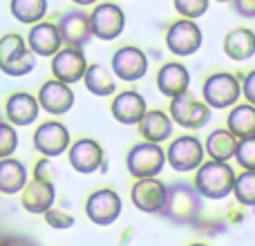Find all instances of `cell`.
<instances>
[{
	"label": "cell",
	"mask_w": 255,
	"mask_h": 246,
	"mask_svg": "<svg viewBox=\"0 0 255 246\" xmlns=\"http://www.w3.org/2000/svg\"><path fill=\"white\" fill-rule=\"evenodd\" d=\"M204 199L195 190L193 181L175 179L166 184V202L159 215L177 226H195L202 217Z\"/></svg>",
	"instance_id": "cell-1"
},
{
	"label": "cell",
	"mask_w": 255,
	"mask_h": 246,
	"mask_svg": "<svg viewBox=\"0 0 255 246\" xmlns=\"http://www.w3.org/2000/svg\"><path fill=\"white\" fill-rule=\"evenodd\" d=\"M235 175H238V172L231 168V163L208 159V161H204L202 166L195 170L193 186L202 199L220 202V199H226L233 193Z\"/></svg>",
	"instance_id": "cell-2"
},
{
	"label": "cell",
	"mask_w": 255,
	"mask_h": 246,
	"mask_svg": "<svg viewBox=\"0 0 255 246\" xmlns=\"http://www.w3.org/2000/svg\"><path fill=\"white\" fill-rule=\"evenodd\" d=\"M36 56L29 52L20 34H4L0 38V72L13 79L27 76L34 72Z\"/></svg>",
	"instance_id": "cell-3"
},
{
	"label": "cell",
	"mask_w": 255,
	"mask_h": 246,
	"mask_svg": "<svg viewBox=\"0 0 255 246\" xmlns=\"http://www.w3.org/2000/svg\"><path fill=\"white\" fill-rule=\"evenodd\" d=\"M166 166V150L159 143L139 141L126 154V168L134 179H152L159 177Z\"/></svg>",
	"instance_id": "cell-4"
},
{
	"label": "cell",
	"mask_w": 255,
	"mask_h": 246,
	"mask_svg": "<svg viewBox=\"0 0 255 246\" xmlns=\"http://www.w3.org/2000/svg\"><path fill=\"white\" fill-rule=\"evenodd\" d=\"M202 97L211 110H226L238 106L242 90H240V76L231 72H213L206 76L202 85Z\"/></svg>",
	"instance_id": "cell-5"
},
{
	"label": "cell",
	"mask_w": 255,
	"mask_h": 246,
	"mask_svg": "<svg viewBox=\"0 0 255 246\" xmlns=\"http://www.w3.org/2000/svg\"><path fill=\"white\" fill-rule=\"evenodd\" d=\"M204 161H206L204 143L193 134L172 139L166 150V163H170V168L177 172H195Z\"/></svg>",
	"instance_id": "cell-6"
},
{
	"label": "cell",
	"mask_w": 255,
	"mask_h": 246,
	"mask_svg": "<svg viewBox=\"0 0 255 246\" xmlns=\"http://www.w3.org/2000/svg\"><path fill=\"white\" fill-rule=\"evenodd\" d=\"M67 159H70V166L81 175H92V172H101L108 168L103 145L90 136H81L74 143H70Z\"/></svg>",
	"instance_id": "cell-7"
},
{
	"label": "cell",
	"mask_w": 255,
	"mask_h": 246,
	"mask_svg": "<svg viewBox=\"0 0 255 246\" xmlns=\"http://www.w3.org/2000/svg\"><path fill=\"white\" fill-rule=\"evenodd\" d=\"M90 29L99 40H115L126 29V13L117 2H97L90 11Z\"/></svg>",
	"instance_id": "cell-8"
},
{
	"label": "cell",
	"mask_w": 255,
	"mask_h": 246,
	"mask_svg": "<svg viewBox=\"0 0 255 246\" xmlns=\"http://www.w3.org/2000/svg\"><path fill=\"white\" fill-rule=\"evenodd\" d=\"M124 202H121L119 193L112 188H99L88 195L85 199V215L92 224L97 226H110L119 220Z\"/></svg>",
	"instance_id": "cell-9"
},
{
	"label": "cell",
	"mask_w": 255,
	"mask_h": 246,
	"mask_svg": "<svg viewBox=\"0 0 255 246\" xmlns=\"http://www.w3.org/2000/svg\"><path fill=\"white\" fill-rule=\"evenodd\" d=\"M172 123L186 127V130H199L211 121V108L204 101H195L193 94L186 92L179 97L170 99V112H168Z\"/></svg>",
	"instance_id": "cell-10"
},
{
	"label": "cell",
	"mask_w": 255,
	"mask_h": 246,
	"mask_svg": "<svg viewBox=\"0 0 255 246\" xmlns=\"http://www.w3.org/2000/svg\"><path fill=\"white\" fill-rule=\"evenodd\" d=\"M31 143H34V150L38 154L54 159L67 152V148L72 143V136H70V130L61 121H45L36 127L34 136H31Z\"/></svg>",
	"instance_id": "cell-11"
},
{
	"label": "cell",
	"mask_w": 255,
	"mask_h": 246,
	"mask_svg": "<svg viewBox=\"0 0 255 246\" xmlns=\"http://www.w3.org/2000/svg\"><path fill=\"white\" fill-rule=\"evenodd\" d=\"M58 34L65 47H76L83 49L85 45L92 40V29H90V13L83 11L81 7L67 9L58 16L56 20Z\"/></svg>",
	"instance_id": "cell-12"
},
{
	"label": "cell",
	"mask_w": 255,
	"mask_h": 246,
	"mask_svg": "<svg viewBox=\"0 0 255 246\" xmlns=\"http://www.w3.org/2000/svg\"><path fill=\"white\" fill-rule=\"evenodd\" d=\"M202 29L195 20H186L179 18L175 20L166 31V47L175 56H193L199 47H202Z\"/></svg>",
	"instance_id": "cell-13"
},
{
	"label": "cell",
	"mask_w": 255,
	"mask_h": 246,
	"mask_svg": "<svg viewBox=\"0 0 255 246\" xmlns=\"http://www.w3.org/2000/svg\"><path fill=\"white\" fill-rule=\"evenodd\" d=\"M112 74L119 81H126V83H134V81H141L145 74H148V56L141 47H134V45H124L119 47L115 54H112Z\"/></svg>",
	"instance_id": "cell-14"
},
{
	"label": "cell",
	"mask_w": 255,
	"mask_h": 246,
	"mask_svg": "<svg viewBox=\"0 0 255 246\" xmlns=\"http://www.w3.org/2000/svg\"><path fill=\"white\" fill-rule=\"evenodd\" d=\"M52 76L65 85L81 83L83 74L88 70V61H85L83 49L76 47H61L52 56Z\"/></svg>",
	"instance_id": "cell-15"
},
{
	"label": "cell",
	"mask_w": 255,
	"mask_h": 246,
	"mask_svg": "<svg viewBox=\"0 0 255 246\" xmlns=\"http://www.w3.org/2000/svg\"><path fill=\"white\" fill-rule=\"evenodd\" d=\"M130 199L136 211L148 213V215H159L166 202V184L159 181L157 177L152 179H134L130 188Z\"/></svg>",
	"instance_id": "cell-16"
},
{
	"label": "cell",
	"mask_w": 255,
	"mask_h": 246,
	"mask_svg": "<svg viewBox=\"0 0 255 246\" xmlns=\"http://www.w3.org/2000/svg\"><path fill=\"white\" fill-rule=\"evenodd\" d=\"M36 101H38L40 110H45L47 115L63 117L74 106V90H72V85H65L56 79H49L40 85Z\"/></svg>",
	"instance_id": "cell-17"
},
{
	"label": "cell",
	"mask_w": 255,
	"mask_h": 246,
	"mask_svg": "<svg viewBox=\"0 0 255 246\" xmlns=\"http://www.w3.org/2000/svg\"><path fill=\"white\" fill-rule=\"evenodd\" d=\"M110 112L121 125H139V121L148 112V103L136 90H121L112 99Z\"/></svg>",
	"instance_id": "cell-18"
},
{
	"label": "cell",
	"mask_w": 255,
	"mask_h": 246,
	"mask_svg": "<svg viewBox=\"0 0 255 246\" xmlns=\"http://www.w3.org/2000/svg\"><path fill=\"white\" fill-rule=\"evenodd\" d=\"M25 43L34 56H43V58H52L63 47L56 22H47V20H40L36 25H31Z\"/></svg>",
	"instance_id": "cell-19"
},
{
	"label": "cell",
	"mask_w": 255,
	"mask_h": 246,
	"mask_svg": "<svg viewBox=\"0 0 255 246\" xmlns=\"http://www.w3.org/2000/svg\"><path fill=\"white\" fill-rule=\"evenodd\" d=\"M40 115L38 101L29 92H13L4 103V121L13 127L31 125Z\"/></svg>",
	"instance_id": "cell-20"
},
{
	"label": "cell",
	"mask_w": 255,
	"mask_h": 246,
	"mask_svg": "<svg viewBox=\"0 0 255 246\" xmlns=\"http://www.w3.org/2000/svg\"><path fill=\"white\" fill-rule=\"evenodd\" d=\"M54 199H56V188L52 181L27 179L25 188L20 190V204L31 215H43L45 211H49L54 206Z\"/></svg>",
	"instance_id": "cell-21"
},
{
	"label": "cell",
	"mask_w": 255,
	"mask_h": 246,
	"mask_svg": "<svg viewBox=\"0 0 255 246\" xmlns=\"http://www.w3.org/2000/svg\"><path fill=\"white\" fill-rule=\"evenodd\" d=\"M190 88V72L186 65L177 61L163 63L157 72V90L166 99H175L179 94H186Z\"/></svg>",
	"instance_id": "cell-22"
},
{
	"label": "cell",
	"mask_w": 255,
	"mask_h": 246,
	"mask_svg": "<svg viewBox=\"0 0 255 246\" xmlns=\"http://www.w3.org/2000/svg\"><path fill=\"white\" fill-rule=\"evenodd\" d=\"M172 127H175V123L170 121L168 112L163 110H148L143 115V119L139 121V132L143 136V141H148V143L161 145L163 141H168L172 136Z\"/></svg>",
	"instance_id": "cell-23"
},
{
	"label": "cell",
	"mask_w": 255,
	"mask_h": 246,
	"mask_svg": "<svg viewBox=\"0 0 255 246\" xmlns=\"http://www.w3.org/2000/svg\"><path fill=\"white\" fill-rule=\"evenodd\" d=\"M224 54L235 63L249 61L255 56V31L247 29V27H238V29H231L224 36V43H222Z\"/></svg>",
	"instance_id": "cell-24"
},
{
	"label": "cell",
	"mask_w": 255,
	"mask_h": 246,
	"mask_svg": "<svg viewBox=\"0 0 255 246\" xmlns=\"http://www.w3.org/2000/svg\"><path fill=\"white\" fill-rule=\"evenodd\" d=\"M83 85L90 94L94 97H112L117 92V81H115V74L108 70L106 65H99V63H88V70L83 74Z\"/></svg>",
	"instance_id": "cell-25"
},
{
	"label": "cell",
	"mask_w": 255,
	"mask_h": 246,
	"mask_svg": "<svg viewBox=\"0 0 255 246\" xmlns=\"http://www.w3.org/2000/svg\"><path fill=\"white\" fill-rule=\"evenodd\" d=\"M27 184V168L16 157L0 159V193L18 195Z\"/></svg>",
	"instance_id": "cell-26"
},
{
	"label": "cell",
	"mask_w": 255,
	"mask_h": 246,
	"mask_svg": "<svg viewBox=\"0 0 255 246\" xmlns=\"http://www.w3.org/2000/svg\"><path fill=\"white\" fill-rule=\"evenodd\" d=\"M226 130L238 141L255 136V108L249 106V103H238V106H233L229 117H226Z\"/></svg>",
	"instance_id": "cell-27"
},
{
	"label": "cell",
	"mask_w": 255,
	"mask_h": 246,
	"mask_svg": "<svg viewBox=\"0 0 255 246\" xmlns=\"http://www.w3.org/2000/svg\"><path fill=\"white\" fill-rule=\"evenodd\" d=\"M235 148H238V139L231 134L226 127H217L206 136L204 143V152L213 159V161H224L229 163L235 157Z\"/></svg>",
	"instance_id": "cell-28"
},
{
	"label": "cell",
	"mask_w": 255,
	"mask_h": 246,
	"mask_svg": "<svg viewBox=\"0 0 255 246\" xmlns=\"http://www.w3.org/2000/svg\"><path fill=\"white\" fill-rule=\"evenodd\" d=\"M9 11L22 25H36L47 13V0H9Z\"/></svg>",
	"instance_id": "cell-29"
},
{
	"label": "cell",
	"mask_w": 255,
	"mask_h": 246,
	"mask_svg": "<svg viewBox=\"0 0 255 246\" xmlns=\"http://www.w3.org/2000/svg\"><path fill=\"white\" fill-rule=\"evenodd\" d=\"M231 195L238 199L240 206L253 208L255 206V172L242 170L240 175H235L233 193H231Z\"/></svg>",
	"instance_id": "cell-30"
},
{
	"label": "cell",
	"mask_w": 255,
	"mask_h": 246,
	"mask_svg": "<svg viewBox=\"0 0 255 246\" xmlns=\"http://www.w3.org/2000/svg\"><path fill=\"white\" fill-rule=\"evenodd\" d=\"M172 4H175V11L179 13L181 18H186V20H197V18H202L204 13L208 11L211 0H172Z\"/></svg>",
	"instance_id": "cell-31"
},
{
	"label": "cell",
	"mask_w": 255,
	"mask_h": 246,
	"mask_svg": "<svg viewBox=\"0 0 255 246\" xmlns=\"http://www.w3.org/2000/svg\"><path fill=\"white\" fill-rule=\"evenodd\" d=\"M235 159H238L240 168L249 172H255V136L238 141V148H235Z\"/></svg>",
	"instance_id": "cell-32"
},
{
	"label": "cell",
	"mask_w": 255,
	"mask_h": 246,
	"mask_svg": "<svg viewBox=\"0 0 255 246\" xmlns=\"http://www.w3.org/2000/svg\"><path fill=\"white\" fill-rule=\"evenodd\" d=\"M18 148V132L7 121H0V159H7Z\"/></svg>",
	"instance_id": "cell-33"
},
{
	"label": "cell",
	"mask_w": 255,
	"mask_h": 246,
	"mask_svg": "<svg viewBox=\"0 0 255 246\" xmlns=\"http://www.w3.org/2000/svg\"><path fill=\"white\" fill-rule=\"evenodd\" d=\"M43 217H45V222H47V226H52V229H56V231L72 229V226H74V222H76L72 213L63 211V208H54V206L49 208V211H45Z\"/></svg>",
	"instance_id": "cell-34"
},
{
	"label": "cell",
	"mask_w": 255,
	"mask_h": 246,
	"mask_svg": "<svg viewBox=\"0 0 255 246\" xmlns=\"http://www.w3.org/2000/svg\"><path fill=\"white\" fill-rule=\"evenodd\" d=\"M240 90H242L244 101L255 108V70L247 72L244 76H240Z\"/></svg>",
	"instance_id": "cell-35"
},
{
	"label": "cell",
	"mask_w": 255,
	"mask_h": 246,
	"mask_svg": "<svg viewBox=\"0 0 255 246\" xmlns=\"http://www.w3.org/2000/svg\"><path fill=\"white\" fill-rule=\"evenodd\" d=\"M31 179L52 181V184H54V163H52V159H47V157L38 159V161H36V166H34V177H31Z\"/></svg>",
	"instance_id": "cell-36"
},
{
	"label": "cell",
	"mask_w": 255,
	"mask_h": 246,
	"mask_svg": "<svg viewBox=\"0 0 255 246\" xmlns=\"http://www.w3.org/2000/svg\"><path fill=\"white\" fill-rule=\"evenodd\" d=\"M233 9L242 18H255V0H231Z\"/></svg>",
	"instance_id": "cell-37"
},
{
	"label": "cell",
	"mask_w": 255,
	"mask_h": 246,
	"mask_svg": "<svg viewBox=\"0 0 255 246\" xmlns=\"http://www.w3.org/2000/svg\"><path fill=\"white\" fill-rule=\"evenodd\" d=\"M4 246H36L29 238H22V235H2Z\"/></svg>",
	"instance_id": "cell-38"
},
{
	"label": "cell",
	"mask_w": 255,
	"mask_h": 246,
	"mask_svg": "<svg viewBox=\"0 0 255 246\" xmlns=\"http://www.w3.org/2000/svg\"><path fill=\"white\" fill-rule=\"evenodd\" d=\"M72 2H74L76 7H81V9H83V7H90V4H97L99 0H72Z\"/></svg>",
	"instance_id": "cell-39"
},
{
	"label": "cell",
	"mask_w": 255,
	"mask_h": 246,
	"mask_svg": "<svg viewBox=\"0 0 255 246\" xmlns=\"http://www.w3.org/2000/svg\"><path fill=\"white\" fill-rule=\"evenodd\" d=\"M188 246H208V244H188Z\"/></svg>",
	"instance_id": "cell-40"
},
{
	"label": "cell",
	"mask_w": 255,
	"mask_h": 246,
	"mask_svg": "<svg viewBox=\"0 0 255 246\" xmlns=\"http://www.w3.org/2000/svg\"><path fill=\"white\" fill-rule=\"evenodd\" d=\"M217 2H231V0H217Z\"/></svg>",
	"instance_id": "cell-41"
},
{
	"label": "cell",
	"mask_w": 255,
	"mask_h": 246,
	"mask_svg": "<svg viewBox=\"0 0 255 246\" xmlns=\"http://www.w3.org/2000/svg\"><path fill=\"white\" fill-rule=\"evenodd\" d=\"M0 121H2V117H0Z\"/></svg>",
	"instance_id": "cell-42"
}]
</instances>
